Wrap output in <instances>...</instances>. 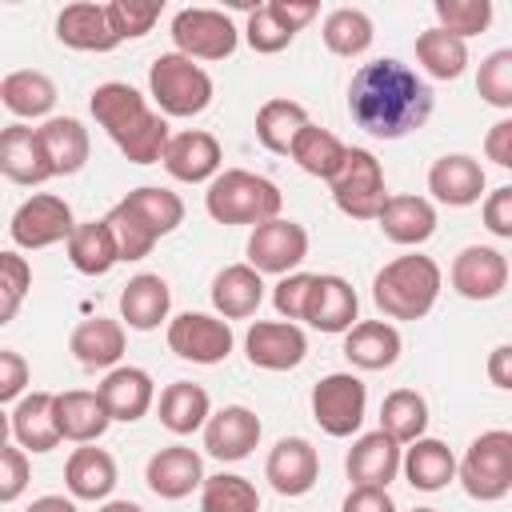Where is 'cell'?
<instances>
[{
	"instance_id": "cell-1",
	"label": "cell",
	"mask_w": 512,
	"mask_h": 512,
	"mask_svg": "<svg viewBox=\"0 0 512 512\" xmlns=\"http://www.w3.org/2000/svg\"><path fill=\"white\" fill-rule=\"evenodd\" d=\"M432 88L396 56L360 64L348 84V116L376 140H400L432 116Z\"/></svg>"
},
{
	"instance_id": "cell-2",
	"label": "cell",
	"mask_w": 512,
	"mask_h": 512,
	"mask_svg": "<svg viewBox=\"0 0 512 512\" xmlns=\"http://www.w3.org/2000/svg\"><path fill=\"white\" fill-rule=\"evenodd\" d=\"M96 124L112 136V144L132 160V164H156L164 144H168V120L148 108V100L120 80H108L92 92L88 100Z\"/></svg>"
},
{
	"instance_id": "cell-3",
	"label": "cell",
	"mask_w": 512,
	"mask_h": 512,
	"mask_svg": "<svg viewBox=\"0 0 512 512\" xmlns=\"http://www.w3.org/2000/svg\"><path fill=\"white\" fill-rule=\"evenodd\" d=\"M440 296V264L432 256H396L372 280V300L392 320H420Z\"/></svg>"
},
{
	"instance_id": "cell-4",
	"label": "cell",
	"mask_w": 512,
	"mask_h": 512,
	"mask_svg": "<svg viewBox=\"0 0 512 512\" xmlns=\"http://www.w3.org/2000/svg\"><path fill=\"white\" fill-rule=\"evenodd\" d=\"M280 188L256 172H244V168H224L208 180V192H204V208L216 224H264V220H276L280 216Z\"/></svg>"
},
{
	"instance_id": "cell-5",
	"label": "cell",
	"mask_w": 512,
	"mask_h": 512,
	"mask_svg": "<svg viewBox=\"0 0 512 512\" xmlns=\"http://www.w3.org/2000/svg\"><path fill=\"white\" fill-rule=\"evenodd\" d=\"M148 92L160 116H200L212 104V76L196 60L164 52L148 68Z\"/></svg>"
},
{
	"instance_id": "cell-6",
	"label": "cell",
	"mask_w": 512,
	"mask_h": 512,
	"mask_svg": "<svg viewBox=\"0 0 512 512\" xmlns=\"http://www.w3.org/2000/svg\"><path fill=\"white\" fill-rule=\"evenodd\" d=\"M456 472H460V484L472 500H484V504L504 500L512 488V432H504V428L480 432L468 444Z\"/></svg>"
},
{
	"instance_id": "cell-7",
	"label": "cell",
	"mask_w": 512,
	"mask_h": 512,
	"mask_svg": "<svg viewBox=\"0 0 512 512\" xmlns=\"http://www.w3.org/2000/svg\"><path fill=\"white\" fill-rule=\"evenodd\" d=\"M328 184H332L336 208L352 220H376V212L388 200L384 168L368 148H344V160H340V168Z\"/></svg>"
},
{
	"instance_id": "cell-8",
	"label": "cell",
	"mask_w": 512,
	"mask_h": 512,
	"mask_svg": "<svg viewBox=\"0 0 512 512\" xmlns=\"http://www.w3.org/2000/svg\"><path fill=\"white\" fill-rule=\"evenodd\" d=\"M176 52L188 60H224L236 52V24L216 8H184L172 16Z\"/></svg>"
},
{
	"instance_id": "cell-9",
	"label": "cell",
	"mask_w": 512,
	"mask_h": 512,
	"mask_svg": "<svg viewBox=\"0 0 512 512\" xmlns=\"http://www.w3.org/2000/svg\"><path fill=\"white\" fill-rule=\"evenodd\" d=\"M368 388L352 372H332L312 388V416L328 436H352L364 424Z\"/></svg>"
},
{
	"instance_id": "cell-10",
	"label": "cell",
	"mask_w": 512,
	"mask_h": 512,
	"mask_svg": "<svg viewBox=\"0 0 512 512\" xmlns=\"http://www.w3.org/2000/svg\"><path fill=\"white\" fill-rule=\"evenodd\" d=\"M72 228H76V220H72L68 200H60V196H52V192L28 196V200L12 212V224H8L12 240H16L20 248H28V252L52 248V244L68 240Z\"/></svg>"
},
{
	"instance_id": "cell-11",
	"label": "cell",
	"mask_w": 512,
	"mask_h": 512,
	"mask_svg": "<svg viewBox=\"0 0 512 512\" xmlns=\"http://www.w3.org/2000/svg\"><path fill=\"white\" fill-rule=\"evenodd\" d=\"M304 256H308V232L296 220L276 216V220L256 224L248 236V268H256L260 276L264 272L288 276Z\"/></svg>"
},
{
	"instance_id": "cell-12",
	"label": "cell",
	"mask_w": 512,
	"mask_h": 512,
	"mask_svg": "<svg viewBox=\"0 0 512 512\" xmlns=\"http://www.w3.org/2000/svg\"><path fill=\"white\" fill-rule=\"evenodd\" d=\"M168 348L192 364H220L232 352V328L208 312H180L168 320Z\"/></svg>"
},
{
	"instance_id": "cell-13",
	"label": "cell",
	"mask_w": 512,
	"mask_h": 512,
	"mask_svg": "<svg viewBox=\"0 0 512 512\" xmlns=\"http://www.w3.org/2000/svg\"><path fill=\"white\" fill-rule=\"evenodd\" d=\"M248 360L264 372H288L308 356V336L288 320H256L244 336Z\"/></svg>"
},
{
	"instance_id": "cell-14",
	"label": "cell",
	"mask_w": 512,
	"mask_h": 512,
	"mask_svg": "<svg viewBox=\"0 0 512 512\" xmlns=\"http://www.w3.org/2000/svg\"><path fill=\"white\" fill-rule=\"evenodd\" d=\"M160 164L168 168L172 180L204 184L220 172V140L212 132H200V128L176 132V136H168V144L160 152Z\"/></svg>"
},
{
	"instance_id": "cell-15",
	"label": "cell",
	"mask_w": 512,
	"mask_h": 512,
	"mask_svg": "<svg viewBox=\"0 0 512 512\" xmlns=\"http://www.w3.org/2000/svg\"><path fill=\"white\" fill-rule=\"evenodd\" d=\"M504 284H508V260L488 244H468L452 260V288L464 300H496Z\"/></svg>"
},
{
	"instance_id": "cell-16",
	"label": "cell",
	"mask_w": 512,
	"mask_h": 512,
	"mask_svg": "<svg viewBox=\"0 0 512 512\" xmlns=\"http://www.w3.org/2000/svg\"><path fill=\"white\" fill-rule=\"evenodd\" d=\"M260 444V416L244 404H228L204 420V448L216 460H244Z\"/></svg>"
},
{
	"instance_id": "cell-17",
	"label": "cell",
	"mask_w": 512,
	"mask_h": 512,
	"mask_svg": "<svg viewBox=\"0 0 512 512\" xmlns=\"http://www.w3.org/2000/svg\"><path fill=\"white\" fill-rule=\"evenodd\" d=\"M348 480L352 488H388L400 472V444L388 432H364L352 448H348Z\"/></svg>"
},
{
	"instance_id": "cell-18",
	"label": "cell",
	"mask_w": 512,
	"mask_h": 512,
	"mask_svg": "<svg viewBox=\"0 0 512 512\" xmlns=\"http://www.w3.org/2000/svg\"><path fill=\"white\" fill-rule=\"evenodd\" d=\"M264 476L272 480V488L280 496H304V492H312V484L320 476V456L304 436H284L268 452Z\"/></svg>"
},
{
	"instance_id": "cell-19",
	"label": "cell",
	"mask_w": 512,
	"mask_h": 512,
	"mask_svg": "<svg viewBox=\"0 0 512 512\" xmlns=\"http://www.w3.org/2000/svg\"><path fill=\"white\" fill-rule=\"evenodd\" d=\"M144 480L160 500H184L192 488L204 484V460H200V452H192L184 444H168V448L152 452Z\"/></svg>"
},
{
	"instance_id": "cell-20",
	"label": "cell",
	"mask_w": 512,
	"mask_h": 512,
	"mask_svg": "<svg viewBox=\"0 0 512 512\" xmlns=\"http://www.w3.org/2000/svg\"><path fill=\"white\" fill-rule=\"evenodd\" d=\"M0 176H8L12 184H24V188L52 180V164L44 156L36 128H28V124L0 128Z\"/></svg>"
},
{
	"instance_id": "cell-21",
	"label": "cell",
	"mask_w": 512,
	"mask_h": 512,
	"mask_svg": "<svg viewBox=\"0 0 512 512\" xmlns=\"http://www.w3.org/2000/svg\"><path fill=\"white\" fill-rule=\"evenodd\" d=\"M360 312L356 288L344 276H312V292L304 304V320L320 332H348Z\"/></svg>"
},
{
	"instance_id": "cell-22",
	"label": "cell",
	"mask_w": 512,
	"mask_h": 512,
	"mask_svg": "<svg viewBox=\"0 0 512 512\" xmlns=\"http://www.w3.org/2000/svg\"><path fill=\"white\" fill-rule=\"evenodd\" d=\"M428 192L448 204V208H468L480 200L484 192V168L480 160L464 156V152H452V156H440L432 168H428Z\"/></svg>"
},
{
	"instance_id": "cell-23",
	"label": "cell",
	"mask_w": 512,
	"mask_h": 512,
	"mask_svg": "<svg viewBox=\"0 0 512 512\" xmlns=\"http://www.w3.org/2000/svg\"><path fill=\"white\" fill-rule=\"evenodd\" d=\"M96 396H100V404L108 408L112 420L132 424V420H140V416L152 408L156 384H152V376H148L144 368L124 364V368H112V372L104 376V384L96 388Z\"/></svg>"
},
{
	"instance_id": "cell-24",
	"label": "cell",
	"mask_w": 512,
	"mask_h": 512,
	"mask_svg": "<svg viewBox=\"0 0 512 512\" xmlns=\"http://www.w3.org/2000/svg\"><path fill=\"white\" fill-rule=\"evenodd\" d=\"M52 412H56L60 440H72V444H92L112 424V416L100 404V396L96 392H84V388H72V392L52 396Z\"/></svg>"
},
{
	"instance_id": "cell-25",
	"label": "cell",
	"mask_w": 512,
	"mask_h": 512,
	"mask_svg": "<svg viewBox=\"0 0 512 512\" xmlns=\"http://www.w3.org/2000/svg\"><path fill=\"white\" fill-rule=\"evenodd\" d=\"M56 40L76 48V52H112L120 40L108 24V12L104 4H68L60 16H56Z\"/></svg>"
},
{
	"instance_id": "cell-26",
	"label": "cell",
	"mask_w": 512,
	"mask_h": 512,
	"mask_svg": "<svg viewBox=\"0 0 512 512\" xmlns=\"http://www.w3.org/2000/svg\"><path fill=\"white\" fill-rule=\"evenodd\" d=\"M168 308H172V292H168L164 276H156V272L132 276L120 292V320L136 332L160 328V320H168Z\"/></svg>"
},
{
	"instance_id": "cell-27",
	"label": "cell",
	"mask_w": 512,
	"mask_h": 512,
	"mask_svg": "<svg viewBox=\"0 0 512 512\" xmlns=\"http://www.w3.org/2000/svg\"><path fill=\"white\" fill-rule=\"evenodd\" d=\"M40 144H44V156L52 164V176H72L88 164V128L76 120V116H48L40 128H36Z\"/></svg>"
},
{
	"instance_id": "cell-28",
	"label": "cell",
	"mask_w": 512,
	"mask_h": 512,
	"mask_svg": "<svg viewBox=\"0 0 512 512\" xmlns=\"http://www.w3.org/2000/svg\"><path fill=\"white\" fill-rule=\"evenodd\" d=\"M376 220H380V232L404 248H416L436 232V208L424 196H388Z\"/></svg>"
},
{
	"instance_id": "cell-29",
	"label": "cell",
	"mask_w": 512,
	"mask_h": 512,
	"mask_svg": "<svg viewBox=\"0 0 512 512\" xmlns=\"http://www.w3.org/2000/svg\"><path fill=\"white\" fill-rule=\"evenodd\" d=\"M344 356L364 372L392 368L400 360V332L388 320H360L344 332Z\"/></svg>"
},
{
	"instance_id": "cell-30",
	"label": "cell",
	"mask_w": 512,
	"mask_h": 512,
	"mask_svg": "<svg viewBox=\"0 0 512 512\" xmlns=\"http://www.w3.org/2000/svg\"><path fill=\"white\" fill-rule=\"evenodd\" d=\"M68 348H72V356L84 368H116L120 356H124V324L120 320H108V316L80 320L72 328Z\"/></svg>"
},
{
	"instance_id": "cell-31",
	"label": "cell",
	"mask_w": 512,
	"mask_h": 512,
	"mask_svg": "<svg viewBox=\"0 0 512 512\" xmlns=\"http://www.w3.org/2000/svg\"><path fill=\"white\" fill-rule=\"evenodd\" d=\"M264 300V280L256 268L248 264H228L224 272H216L212 280V308L224 316V320H244L260 308Z\"/></svg>"
},
{
	"instance_id": "cell-32",
	"label": "cell",
	"mask_w": 512,
	"mask_h": 512,
	"mask_svg": "<svg viewBox=\"0 0 512 512\" xmlns=\"http://www.w3.org/2000/svg\"><path fill=\"white\" fill-rule=\"evenodd\" d=\"M400 468L408 476V484L416 492H440L452 476H456V456L444 440H432V436H420L412 440V448L400 456Z\"/></svg>"
},
{
	"instance_id": "cell-33",
	"label": "cell",
	"mask_w": 512,
	"mask_h": 512,
	"mask_svg": "<svg viewBox=\"0 0 512 512\" xmlns=\"http://www.w3.org/2000/svg\"><path fill=\"white\" fill-rule=\"evenodd\" d=\"M64 484L76 500H104L116 488V460L104 448L80 444L64 464Z\"/></svg>"
},
{
	"instance_id": "cell-34",
	"label": "cell",
	"mask_w": 512,
	"mask_h": 512,
	"mask_svg": "<svg viewBox=\"0 0 512 512\" xmlns=\"http://www.w3.org/2000/svg\"><path fill=\"white\" fill-rule=\"evenodd\" d=\"M12 436L24 452H52L60 444V432H56V412H52V392H32V396H20L16 412H12Z\"/></svg>"
},
{
	"instance_id": "cell-35",
	"label": "cell",
	"mask_w": 512,
	"mask_h": 512,
	"mask_svg": "<svg viewBox=\"0 0 512 512\" xmlns=\"http://www.w3.org/2000/svg\"><path fill=\"white\" fill-rule=\"evenodd\" d=\"M0 104L20 116V120H36V116H48L52 104H56V84L36 72V68H24V72H12L0 80Z\"/></svg>"
},
{
	"instance_id": "cell-36",
	"label": "cell",
	"mask_w": 512,
	"mask_h": 512,
	"mask_svg": "<svg viewBox=\"0 0 512 512\" xmlns=\"http://www.w3.org/2000/svg\"><path fill=\"white\" fill-rule=\"evenodd\" d=\"M120 204L144 224V232H148L152 240L176 232L180 220H184V200H180L176 192H168V188H152V184H144V188H132Z\"/></svg>"
},
{
	"instance_id": "cell-37",
	"label": "cell",
	"mask_w": 512,
	"mask_h": 512,
	"mask_svg": "<svg viewBox=\"0 0 512 512\" xmlns=\"http://www.w3.org/2000/svg\"><path fill=\"white\" fill-rule=\"evenodd\" d=\"M212 416V404H208V392L192 380H176L160 392V424L176 436H188L196 428H204V420Z\"/></svg>"
},
{
	"instance_id": "cell-38",
	"label": "cell",
	"mask_w": 512,
	"mask_h": 512,
	"mask_svg": "<svg viewBox=\"0 0 512 512\" xmlns=\"http://www.w3.org/2000/svg\"><path fill=\"white\" fill-rule=\"evenodd\" d=\"M64 244H68L72 268L84 272V276H104V272L120 260V256H116V240H112V232H108L104 220H84V224H76Z\"/></svg>"
},
{
	"instance_id": "cell-39",
	"label": "cell",
	"mask_w": 512,
	"mask_h": 512,
	"mask_svg": "<svg viewBox=\"0 0 512 512\" xmlns=\"http://www.w3.org/2000/svg\"><path fill=\"white\" fill-rule=\"evenodd\" d=\"M304 124H308L304 104L276 96V100L260 104V112H256V140H260L268 152L288 156V148H292V140H296V132H300Z\"/></svg>"
},
{
	"instance_id": "cell-40",
	"label": "cell",
	"mask_w": 512,
	"mask_h": 512,
	"mask_svg": "<svg viewBox=\"0 0 512 512\" xmlns=\"http://www.w3.org/2000/svg\"><path fill=\"white\" fill-rule=\"evenodd\" d=\"M428 428V400L412 388H396L380 404V432H388L396 444L420 440Z\"/></svg>"
},
{
	"instance_id": "cell-41",
	"label": "cell",
	"mask_w": 512,
	"mask_h": 512,
	"mask_svg": "<svg viewBox=\"0 0 512 512\" xmlns=\"http://www.w3.org/2000/svg\"><path fill=\"white\" fill-rule=\"evenodd\" d=\"M288 156H292L308 176L332 180V176H336V168H340V160H344V144H340L328 128H316V124L308 120V124L296 132V140H292Z\"/></svg>"
},
{
	"instance_id": "cell-42",
	"label": "cell",
	"mask_w": 512,
	"mask_h": 512,
	"mask_svg": "<svg viewBox=\"0 0 512 512\" xmlns=\"http://www.w3.org/2000/svg\"><path fill=\"white\" fill-rule=\"evenodd\" d=\"M416 60L424 64L428 76L436 80H456L468 68V44L448 36L444 28H428L416 36Z\"/></svg>"
},
{
	"instance_id": "cell-43",
	"label": "cell",
	"mask_w": 512,
	"mask_h": 512,
	"mask_svg": "<svg viewBox=\"0 0 512 512\" xmlns=\"http://www.w3.org/2000/svg\"><path fill=\"white\" fill-rule=\"evenodd\" d=\"M320 36H324L332 56L352 60V56H364L372 48V20L360 8H336V12H328Z\"/></svg>"
},
{
	"instance_id": "cell-44",
	"label": "cell",
	"mask_w": 512,
	"mask_h": 512,
	"mask_svg": "<svg viewBox=\"0 0 512 512\" xmlns=\"http://www.w3.org/2000/svg\"><path fill=\"white\" fill-rule=\"evenodd\" d=\"M200 512H260V492L244 476H232V472L204 476Z\"/></svg>"
},
{
	"instance_id": "cell-45",
	"label": "cell",
	"mask_w": 512,
	"mask_h": 512,
	"mask_svg": "<svg viewBox=\"0 0 512 512\" xmlns=\"http://www.w3.org/2000/svg\"><path fill=\"white\" fill-rule=\"evenodd\" d=\"M432 8H436V20H440L436 28H444L456 40H468V36L484 32L488 20H492V4L488 0H436Z\"/></svg>"
},
{
	"instance_id": "cell-46",
	"label": "cell",
	"mask_w": 512,
	"mask_h": 512,
	"mask_svg": "<svg viewBox=\"0 0 512 512\" xmlns=\"http://www.w3.org/2000/svg\"><path fill=\"white\" fill-rule=\"evenodd\" d=\"M32 288V268L16 252H0V328L16 320L24 296Z\"/></svg>"
},
{
	"instance_id": "cell-47",
	"label": "cell",
	"mask_w": 512,
	"mask_h": 512,
	"mask_svg": "<svg viewBox=\"0 0 512 512\" xmlns=\"http://www.w3.org/2000/svg\"><path fill=\"white\" fill-rule=\"evenodd\" d=\"M476 92H480L492 108H512V48H496L492 56L480 60Z\"/></svg>"
},
{
	"instance_id": "cell-48",
	"label": "cell",
	"mask_w": 512,
	"mask_h": 512,
	"mask_svg": "<svg viewBox=\"0 0 512 512\" xmlns=\"http://www.w3.org/2000/svg\"><path fill=\"white\" fill-rule=\"evenodd\" d=\"M104 12H108L116 40H136V36L152 32V24L160 20L156 0H112V4H104Z\"/></svg>"
},
{
	"instance_id": "cell-49",
	"label": "cell",
	"mask_w": 512,
	"mask_h": 512,
	"mask_svg": "<svg viewBox=\"0 0 512 512\" xmlns=\"http://www.w3.org/2000/svg\"><path fill=\"white\" fill-rule=\"evenodd\" d=\"M104 224H108V232H112V240H116V256L120 260H140V256H148L152 252V236L144 232V224L124 208V204H116L108 216H104Z\"/></svg>"
},
{
	"instance_id": "cell-50",
	"label": "cell",
	"mask_w": 512,
	"mask_h": 512,
	"mask_svg": "<svg viewBox=\"0 0 512 512\" xmlns=\"http://www.w3.org/2000/svg\"><path fill=\"white\" fill-rule=\"evenodd\" d=\"M244 36H248L252 52H260V56L284 52V48L292 44V32L280 28V20H276L268 8H252V12H248V28H244Z\"/></svg>"
},
{
	"instance_id": "cell-51",
	"label": "cell",
	"mask_w": 512,
	"mask_h": 512,
	"mask_svg": "<svg viewBox=\"0 0 512 512\" xmlns=\"http://www.w3.org/2000/svg\"><path fill=\"white\" fill-rule=\"evenodd\" d=\"M308 292H312V272H288V276L272 288V304H276V312L292 324V320H304Z\"/></svg>"
},
{
	"instance_id": "cell-52",
	"label": "cell",
	"mask_w": 512,
	"mask_h": 512,
	"mask_svg": "<svg viewBox=\"0 0 512 512\" xmlns=\"http://www.w3.org/2000/svg\"><path fill=\"white\" fill-rule=\"evenodd\" d=\"M28 488V452L24 448H0V504L20 500Z\"/></svg>"
},
{
	"instance_id": "cell-53",
	"label": "cell",
	"mask_w": 512,
	"mask_h": 512,
	"mask_svg": "<svg viewBox=\"0 0 512 512\" xmlns=\"http://www.w3.org/2000/svg\"><path fill=\"white\" fill-rule=\"evenodd\" d=\"M28 388V360L12 348H0V404L24 396Z\"/></svg>"
},
{
	"instance_id": "cell-54",
	"label": "cell",
	"mask_w": 512,
	"mask_h": 512,
	"mask_svg": "<svg viewBox=\"0 0 512 512\" xmlns=\"http://www.w3.org/2000/svg\"><path fill=\"white\" fill-rule=\"evenodd\" d=\"M484 228H488L492 236H500V240L512 236V188H508V184L496 188V192L484 200Z\"/></svg>"
},
{
	"instance_id": "cell-55",
	"label": "cell",
	"mask_w": 512,
	"mask_h": 512,
	"mask_svg": "<svg viewBox=\"0 0 512 512\" xmlns=\"http://www.w3.org/2000/svg\"><path fill=\"white\" fill-rule=\"evenodd\" d=\"M264 8H268V12L280 20V28H288L292 36L316 16V4H308V0H300V4H296V0H272V4H264Z\"/></svg>"
},
{
	"instance_id": "cell-56",
	"label": "cell",
	"mask_w": 512,
	"mask_h": 512,
	"mask_svg": "<svg viewBox=\"0 0 512 512\" xmlns=\"http://www.w3.org/2000/svg\"><path fill=\"white\" fill-rule=\"evenodd\" d=\"M484 152L496 168H512V120H496L484 136Z\"/></svg>"
},
{
	"instance_id": "cell-57",
	"label": "cell",
	"mask_w": 512,
	"mask_h": 512,
	"mask_svg": "<svg viewBox=\"0 0 512 512\" xmlns=\"http://www.w3.org/2000/svg\"><path fill=\"white\" fill-rule=\"evenodd\" d=\"M340 512H396L388 488H352L344 496V508Z\"/></svg>"
},
{
	"instance_id": "cell-58",
	"label": "cell",
	"mask_w": 512,
	"mask_h": 512,
	"mask_svg": "<svg viewBox=\"0 0 512 512\" xmlns=\"http://www.w3.org/2000/svg\"><path fill=\"white\" fill-rule=\"evenodd\" d=\"M488 376H492L496 388H512V344L492 348V356H488Z\"/></svg>"
},
{
	"instance_id": "cell-59",
	"label": "cell",
	"mask_w": 512,
	"mask_h": 512,
	"mask_svg": "<svg viewBox=\"0 0 512 512\" xmlns=\"http://www.w3.org/2000/svg\"><path fill=\"white\" fill-rule=\"evenodd\" d=\"M24 512H80L72 500H64V496H40V500H32Z\"/></svg>"
},
{
	"instance_id": "cell-60",
	"label": "cell",
	"mask_w": 512,
	"mask_h": 512,
	"mask_svg": "<svg viewBox=\"0 0 512 512\" xmlns=\"http://www.w3.org/2000/svg\"><path fill=\"white\" fill-rule=\"evenodd\" d=\"M100 512H144L140 504H132V500H108Z\"/></svg>"
},
{
	"instance_id": "cell-61",
	"label": "cell",
	"mask_w": 512,
	"mask_h": 512,
	"mask_svg": "<svg viewBox=\"0 0 512 512\" xmlns=\"http://www.w3.org/2000/svg\"><path fill=\"white\" fill-rule=\"evenodd\" d=\"M8 432H12V424H8V416H4V408H0V448L8 444Z\"/></svg>"
},
{
	"instance_id": "cell-62",
	"label": "cell",
	"mask_w": 512,
	"mask_h": 512,
	"mask_svg": "<svg viewBox=\"0 0 512 512\" xmlns=\"http://www.w3.org/2000/svg\"><path fill=\"white\" fill-rule=\"evenodd\" d=\"M412 512H436V508H412Z\"/></svg>"
}]
</instances>
